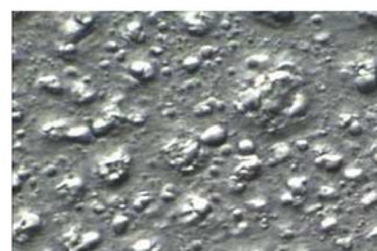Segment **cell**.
Masks as SVG:
<instances>
[{"instance_id":"1","label":"cell","mask_w":377,"mask_h":251,"mask_svg":"<svg viewBox=\"0 0 377 251\" xmlns=\"http://www.w3.org/2000/svg\"><path fill=\"white\" fill-rule=\"evenodd\" d=\"M162 152L170 168L184 175H189L198 169L202 144L199 140L188 138L173 139L166 143Z\"/></svg>"},{"instance_id":"2","label":"cell","mask_w":377,"mask_h":251,"mask_svg":"<svg viewBox=\"0 0 377 251\" xmlns=\"http://www.w3.org/2000/svg\"><path fill=\"white\" fill-rule=\"evenodd\" d=\"M132 169V156L127 151H115L103 158L96 165V176L104 185L110 188L121 187L127 183Z\"/></svg>"},{"instance_id":"3","label":"cell","mask_w":377,"mask_h":251,"mask_svg":"<svg viewBox=\"0 0 377 251\" xmlns=\"http://www.w3.org/2000/svg\"><path fill=\"white\" fill-rule=\"evenodd\" d=\"M103 242V237L95 229L71 227L62 233L61 244L66 251H94Z\"/></svg>"},{"instance_id":"4","label":"cell","mask_w":377,"mask_h":251,"mask_svg":"<svg viewBox=\"0 0 377 251\" xmlns=\"http://www.w3.org/2000/svg\"><path fill=\"white\" fill-rule=\"evenodd\" d=\"M43 231V218L40 214L32 210H25L19 213L13 225V237L17 244H28Z\"/></svg>"},{"instance_id":"5","label":"cell","mask_w":377,"mask_h":251,"mask_svg":"<svg viewBox=\"0 0 377 251\" xmlns=\"http://www.w3.org/2000/svg\"><path fill=\"white\" fill-rule=\"evenodd\" d=\"M212 203L199 195H189L180 206V221L187 225H195L212 213Z\"/></svg>"},{"instance_id":"6","label":"cell","mask_w":377,"mask_h":251,"mask_svg":"<svg viewBox=\"0 0 377 251\" xmlns=\"http://www.w3.org/2000/svg\"><path fill=\"white\" fill-rule=\"evenodd\" d=\"M95 15L88 13H75L69 19L63 21L61 25V32L66 41L77 43L78 40L90 33L94 28Z\"/></svg>"},{"instance_id":"7","label":"cell","mask_w":377,"mask_h":251,"mask_svg":"<svg viewBox=\"0 0 377 251\" xmlns=\"http://www.w3.org/2000/svg\"><path fill=\"white\" fill-rule=\"evenodd\" d=\"M181 24L188 34L193 37H203L210 33L214 19L208 13H184L181 14Z\"/></svg>"},{"instance_id":"8","label":"cell","mask_w":377,"mask_h":251,"mask_svg":"<svg viewBox=\"0 0 377 251\" xmlns=\"http://www.w3.org/2000/svg\"><path fill=\"white\" fill-rule=\"evenodd\" d=\"M87 184L81 176L71 173L63 177L57 185H55V192L61 199L66 200H77L85 194Z\"/></svg>"},{"instance_id":"9","label":"cell","mask_w":377,"mask_h":251,"mask_svg":"<svg viewBox=\"0 0 377 251\" xmlns=\"http://www.w3.org/2000/svg\"><path fill=\"white\" fill-rule=\"evenodd\" d=\"M128 74L132 77L133 80L137 81L139 84L147 86L151 84L158 76V70L156 67L148 61H143V59H137L129 63L128 66Z\"/></svg>"},{"instance_id":"10","label":"cell","mask_w":377,"mask_h":251,"mask_svg":"<svg viewBox=\"0 0 377 251\" xmlns=\"http://www.w3.org/2000/svg\"><path fill=\"white\" fill-rule=\"evenodd\" d=\"M254 17L255 22L262 24L264 26H268L270 29H283L288 25H291L295 19L294 13H287V11H280V13H253L250 14Z\"/></svg>"},{"instance_id":"11","label":"cell","mask_w":377,"mask_h":251,"mask_svg":"<svg viewBox=\"0 0 377 251\" xmlns=\"http://www.w3.org/2000/svg\"><path fill=\"white\" fill-rule=\"evenodd\" d=\"M73 123L65 118L52 119L48 121L40 128V133L44 139L51 142H66L67 133L70 131Z\"/></svg>"},{"instance_id":"12","label":"cell","mask_w":377,"mask_h":251,"mask_svg":"<svg viewBox=\"0 0 377 251\" xmlns=\"http://www.w3.org/2000/svg\"><path fill=\"white\" fill-rule=\"evenodd\" d=\"M96 96H98V90L91 82H87L84 80H78L71 84L70 98L75 104L87 106V104L95 102Z\"/></svg>"},{"instance_id":"13","label":"cell","mask_w":377,"mask_h":251,"mask_svg":"<svg viewBox=\"0 0 377 251\" xmlns=\"http://www.w3.org/2000/svg\"><path fill=\"white\" fill-rule=\"evenodd\" d=\"M226 140H228V131L224 125L220 123L210 125L199 136V143L210 148L221 147L222 144H225Z\"/></svg>"},{"instance_id":"14","label":"cell","mask_w":377,"mask_h":251,"mask_svg":"<svg viewBox=\"0 0 377 251\" xmlns=\"http://www.w3.org/2000/svg\"><path fill=\"white\" fill-rule=\"evenodd\" d=\"M121 36L131 44H143L147 40L146 25L140 19H131L123 24L121 29Z\"/></svg>"},{"instance_id":"15","label":"cell","mask_w":377,"mask_h":251,"mask_svg":"<svg viewBox=\"0 0 377 251\" xmlns=\"http://www.w3.org/2000/svg\"><path fill=\"white\" fill-rule=\"evenodd\" d=\"M262 165L261 161H258L257 158H250L247 156L244 161L240 162L239 165L236 166L235 169V177L236 180L239 181H248L255 179L257 176L261 173Z\"/></svg>"},{"instance_id":"16","label":"cell","mask_w":377,"mask_h":251,"mask_svg":"<svg viewBox=\"0 0 377 251\" xmlns=\"http://www.w3.org/2000/svg\"><path fill=\"white\" fill-rule=\"evenodd\" d=\"M119 122H121L119 119L113 118V117H110L107 114L100 113V115H98L91 122L90 128L92 131V133H94L95 138H103V136H107V135L113 132Z\"/></svg>"},{"instance_id":"17","label":"cell","mask_w":377,"mask_h":251,"mask_svg":"<svg viewBox=\"0 0 377 251\" xmlns=\"http://www.w3.org/2000/svg\"><path fill=\"white\" fill-rule=\"evenodd\" d=\"M36 86L44 94L51 96H62L65 94V86L55 74H43L36 81Z\"/></svg>"},{"instance_id":"18","label":"cell","mask_w":377,"mask_h":251,"mask_svg":"<svg viewBox=\"0 0 377 251\" xmlns=\"http://www.w3.org/2000/svg\"><path fill=\"white\" fill-rule=\"evenodd\" d=\"M95 139L94 133L91 131L90 127L87 125H71L70 131L67 133L66 142L73 143V144H90Z\"/></svg>"},{"instance_id":"19","label":"cell","mask_w":377,"mask_h":251,"mask_svg":"<svg viewBox=\"0 0 377 251\" xmlns=\"http://www.w3.org/2000/svg\"><path fill=\"white\" fill-rule=\"evenodd\" d=\"M131 227V218L129 216H127L125 213H118L115 214L110 223V228L113 231L114 235L117 236H121V235H125L128 232V229Z\"/></svg>"},{"instance_id":"20","label":"cell","mask_w":377,"mask_h":251,"mask_svg":"<svg viewBox=\"0 0 377 251\" xmlns=\"http://www.w3.org/2000/svg\"><path fill=\"white\" fill-rule=\"evenodd\" d=\"M202 59L199 55H188V57H185L181 62V69L185 71V73H188V74H195V73H198L200 70V67H202Z\"/></svg>"},{"instance_id":"21","label":"cell","mask_w":377,"mask_h":251,"mask_svg":"<svg viewBox=\"0 0 377 251\" xmlns=\"http://www.w3.org/2000/svg\"><path fill=\"white\" fill-rule=\"evenodd\" d=\"M57 52L62 59L70 61V59H73L77 55V46H75V43H70V41L65 40V41L58 44Z\"/></svg>"},{"instance_id":"22","label":"cell","mask_w":377,"mask_h":251,"mask_svg":"<svg viewBox=\"0 0 377 251\" xmlns=\"http://www.w3.org/2000/svg\"><path fill=\"white\" fill-rule=\"evenodd\" d=\"M214 110H216V100L207 99L195 106L193 114L196 117H206V115H210V114L214 113Z\"/></svg>"},{"instance_id":"23","label":"cell","mask_w":377,"mask_h":251,"mask_svg":"<svg viewBox=\"0 0 377 251\" xmlns=\"http://www.w3.org/2000/svg\"><path fill=\"white\" fill-rule=\"evenodd\" d=\"M154 202V196L148 192H142L135 196V200H133V207L137 212H143L146 210L151 203Z\"/></svg>"},{"instance_id":"24","label":"cell","mask_w":377,"mask_h":251,"mask_svg":"<svg viewBox=\"0 0 377 251\" xmlns=\"http://www.w3.org/2000/svg\"><path fill=\"white\" fill-rule=\"evenodd\" d=\"M125 119H127V122H129L133 127H142L147 122V115L143 111L133 110V111L125 115Z\"/></svg>"},{"instance_id":"25","label":"cell","mask_w":377,"mask_h":251,"mask_svg":"<svg viewBox=\"0 0 377 251\" xmlns=\"http://www.w3.org/2000/svg\"><path fill=\"white\" fill-rule=\"evenodd\" d=\"M177 195H179V191L175 184H165L163 188L160 190V199L163 202H173L177 199Z\"/></svg>"},{"instance_id":"26","label":"cell","mask_w":377,"mask_h":251,"mask_svg":"<svg viewBox=\"0 0 377 251\" xmlns=\"http://www.w3.org/2000/svg\"><path fill=\"white\" fill-rule=\"evenodd\" d=\"M155 243L151 239H140L139 242L133 243L131 247V251H154Z\"/></svg>"},{"instance_id":"27","label":"cell","mask_w":377,"mask_h":251,"mask_svg":"<svg viewBox=\"0 0 377 251\" xmlns=\"http://www.w3.org/2000/svg\"><path fill=\"white\" fill-rule=\"evenodd\" d=\"M237 150L240 154L243 155H250L254 151V144L251 140H241L239 144H237Z\"/></svg>"},{"instance_id":"28","label":"cell","mask_w":377,"mask_h":251,"mask_svg":"<svg viewBox=\"0 0 377 251\" xmlns=\"http://www.w3.org/2000/svg\"><path fill=\"white\" fill-rule=\"evenodd\" d=\"M25 183V179L21 176V173H14V194L19 192V190L22 188V185Z\"/></svg>"},{"instance_id":"29","label":"cell","mask_w":377,"mask_h":251,"mask_svg":"<svg viewBox=\"0 0 377 251\" xmlns=\"http://www.w3.org/2000/svg\"><path fill=\"white\" fill-rule=\"evenodd\" d=\"M21 111L24 113L22 107H19L18 104H14V121H17V122H19L22 119V117H24V115H21Z\"/></svg>"}]
</instances>
